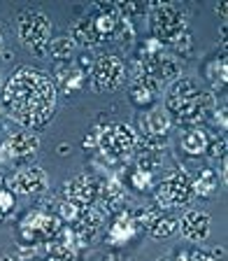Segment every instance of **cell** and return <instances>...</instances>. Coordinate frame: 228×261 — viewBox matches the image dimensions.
Instances as JSON below:
<instances>
[{
  "instance_id": "25",
  "label": "cell",
  "mask_w": 228,
  "mask_h": 261,
  "mask_svg": "<svg viewBox=\"0 0 228 261\" xmlns=\"http://www.w3.org/2000/svg\"><path fill=\"white\" fill-rule=\"evenodd\" d=\"M16 207V194L7 187V182L0 179V222L5 217H10Z\"/></svg>"
},
{
  "instance_id": "11",
  "label": "cell",
  "mask_w": 228,
  "mask_h": 261,
  "mask_svg": "<svg viewBox=\"0 0 228 261\" xmlns=\"http://www.w3.org/2000/svg\"><path fill=\"white\" fill-rule=\"evenodd\" d=\"M89 75H91V72H89L79 61H65V63H59L54 68V80L51 82H54L56 91H63V93H68V96H72V93L84 89Z\"/></svg>"
},
{
  "instance_id": "22",
  "label": "cell",
  "mask_w": 228,
  "mask_h": 261,
  "mask_svg": "<svg viewBox=\"0 0 228 261\" xmlns=\"http://www.w3.org/2000/svg\"><path fill=\"white\" fill-rule=\"evenodd\" d=\"M207 145H210V136L207 130L203 128H191L184 138H182V149H184L189 156H201L207 152Z\"/></svg>"
},
{
  "instance_id": "32",
  "label": "cell",
  "mask_w": 228,
  "mask_h": 261,
  "mask_svg": "<svg viewBox=\"0 0 228 261\" xmlns=\"http://www.w3.org/2000/svg\"><path fill=\"white\" fill-rule=\"evenodd\" d=\"M0 261H14L12 256H7V254H0Z\"/></svg>"
},
{
  "instance_id": "10",
  "label": "cell",
  "mask_w": 228,
  "mask_h": 261,
  "mask_svg": "<svg viewBox=\"0 0 228 261\" xmlns=\"http://www.w3.org/2000/svg\"><path fill=\"white\" fill-rule=\"evenodd\" d=\"M100 189L103 182L96 175L79 173L65 182V201H72L77 205H96L100 198Z\"/></svg>"
},
{
  "instance_id": "2",
  "label": "cell",
  "mask_w": 228,
  "mask_h": 261,
  "mask_svg": "<svg viewBox=\"0 0 228 261\" xmlns=\"http://www.w3.org/2000/svg\"><path fill=\"white\" fill-rule=\"evenodd\" d=\"M214 108H217L214 96L203 91L191 77H177L165 96L168 114H173L182 124H201L203 119L212 117Z\"/></svg>"
},
{
  "instance_id": "4",
  "label": "cell",
  "mask_w": 228,
  "mask_h": 261,
  "mask_svg": "<svg viewBox=\"0 0 228 261\" xmlns=\"http://www.w3.org/2000/svg\"><path fill=\"white\" fill-rule=\"evenodd\" d=\"M147 12H149V26H152L154 40H158L161 44H175L189 33V19L179 5L152 3L147 5Z\"/></svg>"
},
{
  "instance_id": "5",
  "label": "cell",
  "mask_w": 228,
  "mask_h": 261,
  "mask_svg": "<svg viewBox=\"0 0 228 261\" xmlns=\"http://www.w3.org/2000/svg\"><path fill=\"white\" fill-rule=\"evenodd\" d=\"M16 35L31 54L47 56L49 44L54 40V28H51V21L44 12L26 10L16 19Z\"/></svg>"
},
{
  "instance_id": "13",
  "label": "cell",
  "mask_w": 228,
  "mask_h": 261,
  "mask_svg": "<svg viewBox=\"0 0 228 261\" xmlns=\"http://www.w3.org/2000/svg\"><path fill=\"white\" fill-rule=\"evenodd\" d=\"M170 126H173V119H170V114H168L165 108H152L149 112H145L140 117L142 138L149 140V142H158V145H163Z\"/></svg>"
},
{
  "instance_id": "31",
  "label": "cell",
  "mask_w": 228,
  "mask_h": 261,
  "mask_svg": "<svg viewBox=\"0 0 228 261\" xmlns=\"http://www.w3.org/2000/svg\"><path fill=\"white\" fill-rule=\"evenodd\" d=\"M3 47H5V35H3V28H0V51H3Z\"/></svg>"
},
{
  "instance_id": "20",
  "label": "cell",
  "mask_w": 228,
  "mask_h": 261,
  "mask_svg": "<svg viewBox=\"0 0 228 261\" xmlns=\"http://www.w3.org/2000/svg\"><path fill=\"white\" fill-rule=\"evenodd\" d=\"M98 201L103 203V207L100 210H119L121 205L126 203V189L121 187V182L117 177L107 179V182H103V189H100V198Z\"/></svg>"
},
{
  "instance_id": "26",
  "label": "cell",
  "mask_w": 228,
  "mask_h": 261,
  "mask_svg": "<svg viewBox=\"0 0 228 261\" xmlns=\"http://www.w3.org/2000/svg\"><path fill=\"white\" fill-rule=\"evenodd\" d=\"M130 185L135 187L137 191H147L154 187V173H147V170L135 168L130 173Z\"/></svg>"
},
{
  "instance_id": "18",
  "label": "cell",
  "mask_w": 228,
  "mask_h": 261,
  "mask_svg": "<svg viewBox=\"0 0 228 261\" xmlns=\"http://www.w3.org/2000/svg\"><path fill=\"white\" fill-rule=\"evenodd\" d=\"M142 228H149L154 238H168L177 231V219L154 210H142Z\"/></svg>"
},
{
  "instance_id": "24",
  "label": "cell",
  "mask_w": 228,
  "mask_h": 261,
  "mask_svg": "<svg viewBox=\"0 0 228 261\" xmlns=\"http://www.w3.org/2000/svg\"><path fill=\"white\" fill-rule=\"evenodd\" d=\"M75 49H77V44L72 42V38H54L51 40V44H49L47 56L56 59L59 63H65V61H72Z\"/></svg>"
},
{
  "instance_id": "33",
  "label": "cell",
  "mask_w": 228,
  "mask_h": 261,
  "mask_svg": "<svg viewBox=\"0 0 228 261\" xmlns=\"http://www.w3.org/2000/svg\"><path fill=\"white\" fill-rule=\"evenodd\" d=\"M0 82H3V75H0Z\"/></svg>"
},
{
  "instance_id": "23",
  "label": "cell",
  "mask_w": 228,
  "mask_h": 261,
  "mask_svg": "<svg viewBox=\"0 0 228 261\" xmlns=\"http://www.w3.org/2000/svg\"><path fill=\"white\" fill-rule=\"evenodd\" d=\"M191 189H193V196H203V198H210V196L217 194L219 179L214 175V170H210V168L201 170L198 177L191 179Z\"/></svg>"
},
{
  "instance_id": "9",
  "label": "cell",
  "mask_w": 228,
  "mask_h": 261,
  "mask_svg": "<svg viewBox=\"0 0 228 261\" xmlns=\"http://www.w3.org/2000/svg\"><path fill=\"white\" fill-rule=\"evenodd\" d=\"M40 138L33 130H14L0 145V161H23L38 154Z\"/></svg>"
},
{
  "instance_id": "34",
  "label": "cell",
  "mask_w": 228,
  "mask_h": 261,
  "mask_svg": "<svg viewBox=\"0 0 228 261\" xmlns=\"http://www.w3.org/2000/svg\"><path fill=\"white\" fill-rule=\"evenodd\" d=\"M0 110H3V105H0Z\"/></svg>"
},
{
  "instance_id": "21",
  "label": "cell",
  "mask_w": 228,
  "mask_h": 261,
  "mask_svg": "<svg viewBox=\"0 0 228 261\" xmlns=\"http://www.w3.org/2000/svg\"><path fill=\"white\" fill-rule=\"evenodd\" d=\"M72 42L79 44V47H98V38L96 31H93V21L91 14H84L81 19H77L75 26H72Z\"/></svg>"
},
{
  "instance_id": "3",
  "label": "cell",
  "mask_w": 228,
  "mask_h": 261,
  "mask_svg": "<svg viewBox=\"0 0 228 261\" xmlns=\"http://www.w3.org/2000/svg\"><path fill=\"white\" fill-rule=\"evenodd\" d=\"M84 147H96L105 159L124 161L137 147V133L128 124H107L98 126L91 136L84 140Z\"/></svg>"
},
{
  "instance_id": "16",
  "label": "cell",
  "mask_w": 228,
  "mask_h": 261,
  "mask_svg": "<svg viewBox=\"0 0 228 261\" xmlns=\"http://www.w3.org/2000/svg\"><path fill=\"white\" fill-rule=\"evenodd\" d=\"M140 228H142V224H140V217H137V210H124L114 219L107 240L112 245H124V243H128Z\"/></svg>"
},
{
  "instance_id": "12",
  "label": "cell",
  "mask_w": 228,
  "mask_h": 261,
  "mask_svg": "<svg viewBox=\"0 0 228 261\" xmlns=\"http://www.w3.org/2000/svg\"><path fill=\"white\" fill-rule=\"evenodd\" d=\"M49 185V177L40 166H26V168L16 170L10 179H7V187H10L14 194H23V196H33V194H42Z\"/></svg>"
},
{
  "instance_id": "7",
  "label": "cell",
  "mask_w": 228,
  "mask_h": 261,
  "mask_svg": "<svg viewBox=\"0 0 228 261\" xmlns=\"http://www.w3.org/2000/svg\"><path fill=\"white\" fill-rule=\"evenodd\" d=\"M61 217L51 215V212H44V210H31L23 217L21 222V240L23 243H31L35 247V243H47V240L56 238L61 233Z\"/></svg>"
},
{
  "instance_id": "28",
  "label": "cell",
  "mask_w": 228,
  "mask_h": 261,
  "mask_svg": "<svg viewBox=\"0 0 228 261\" xmlns=\"http://www.w3.org/2000/svg\"><path fill=\"white\" fill-rule=\"evenodd\" d=\"M210 154V159H226V138H217V140H210V145H207V152Z\"/></svg>"
},
{
  "instance_id": "17",
  "label": "cell",
  "mask_w": 228,
  "mask_h": 261,
  "mask_svg": "<svg viewBox=\"0 0 228 261\" xmlns=\"http://www.w3.org/2000/svg\"><path fill=\"white\" fill-rule=\"evenodd\" d=\"M75 233L72 228H61L56 238L47 240V254L44 261H72L75 259Z\"/></svg>"
},
{
  "instance_id": "29",
  "label": "cell",
  "mask_w": 228,
  "mask_h": 261,
  "mask_svg": "<svg viewBox=\"0 0 228 261\" xmlns=\"http://www.w3.org/2000/svg\"><path fill=\"white\" fill-rule=\"evenodd\" d=\"M212 114H214V124L221 126V130H226V108H221V110L214 108V112Z\"/></svg>"
},
{
  "instance_id": "30",
  "label": "cell",
  "mask_w": 228,
  "mask_h": 261,
  "mask_svg": "<svg viewBox=\"0 0 228 261\" xmlns=\"http://www.w3.org/2000/svg\"><path fill=\"white\" fill-rule=\"evenodd\" d=\"M226 12H228V5H217V14L221 19H226Z\"/></svg>"
},
{
  "instance_id": "27",
  "label": "cell",
  "mask_w": 228,
  "mask_h": 261,
  "mask_svg": "<svg viewBox=\"0 0 228 261\" xmlns=\"http://www.w3.org/2000/svg\"><path fill=\"white\" fill-rule=\"evenodd\" d=\"M84 207L87 205H77V203H72V201H63L61 203V217H63L68 224H75Z\"/></svg>"
},
{
  "instance_id": "8",
  "label": "cell",
  "mask_w": 228,
  "mask_h": 261,
  "mask_svg": "<svg viewBox=\"0 0 228 261\" xmlns=\"http://www.w3.org/2000/svg\"><path fill=\"white\" fill-rule=\"evenodd\" d=\"M91 75L98 91H117L126 82V63L117 54H100L91 65Z\"/></svg>"
},
{
  "instance_id": "19",
  "label": "cell",
  "mask_w": 228,
  "mask_h": 261,
  "mask_svg": "<svg viewBox=\"0 0 228 261\" xmlns=\"http://www.w3.org/2000/svg\"><path fill=\"white\" fill-rule=\"evenodd\" d=\"M205 80L210 82V87L214 91H226V84H228V61L226 56H214L212 61L205 63Z\"/></svg>"
},
{
  "instance_id": "1",
  "label": "cell",
  "mask_w": 228,
  "mask_h": 261,
  "mask_svg": "<svg viewBox=\"0 0 228 261\" xmlns=\"http://www.w3.org/2000/svg\"><path fill=\"white\" fill-rule=\"evenodd\" d=\"M56 87L47 72L21 65L10 75L3 91V105L28 130H38L56 112Z\"/></svg>"
},
{
  "instance_id": "6",
  "label": "cell",
  "mask_w": 228,
  "mask_h": 261,
  "mask_svg": "<svg viewBox=\"0 0 228 261\" xmlns=\"http://www.w3.org/2000/svg\"><path fill=\"white\" fill-rule=\"evenodd\" d=\"M154 196H156L158 207H163V210H165V207H168V210H173V207L189 205L191 198H193V189H191L189 173H186V170H182V168L173 170L168 177L158 182Z\"/></svg>"
},
{
  "instance_id": "15",
  "label": "cell",
  "mask_w": 228,
  "mask_h": 261,
  "mask_svg": "<svg viewBox=\"0 0 228 261\" xmlns=\"http://www.w3.org/2000/svg\"><path fill=\"white\" fill-rule=\"evenodd\" d=\"M161 89L163 87L158 84L156 80H152L149 75L135 70V75H133V82H130L128 98H130V103L135 105V108H147V105H152L154 100L158 98Z\"/></svg>"
},
{
  "instance_id": "14",
  "label": "cell",
  "mask_w": 228,
  "mask_h": 261,
  "mask_svg": "<svg viewBox=\"0 0 228 261\" xmlns=\"http://www.w3.org/2000/svg\"><path fill=\"white\" fill-rule=\"evenodd\" d=\"M177 228L182 231V236H184L186 240H191V243H203V240H207V236H210V231H212V219H210V215L203 210H186L184 215L177 219Z\"/></svg>"
}]
</instances>
